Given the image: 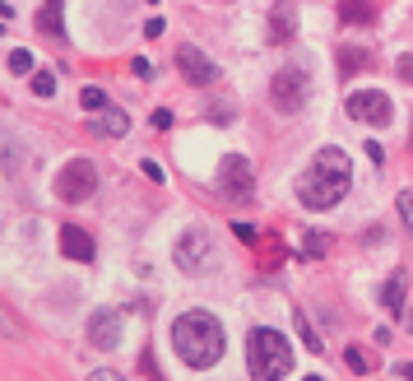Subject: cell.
I'll use <instances>...</instances> for the list:
<instances>
[{
  "label": "cell",
  "mask_w": 413,
  "mask_h": 381,
  "mask_svg": "<svg viewBox=\"0 0 413 381\" xmlns=\"http://www.w3.org/2000/svg\"><path fill=\"white\" fill-rule=\"evenodd\" d=\"M232 232H237L242 242H251V237H256V228H251V223H232Z\"/></svg>",
  "instance_id": "83f0119b"
},
{
  "label": "cell",
  "mask_w": 413,
  "mask_h": 381,
  "mask_svg": "<svg viewBox=\"0 0 413 381\" xmlns=\"http://www.w3.org/2000/svg\"><path fill=\"white\" fill-rule=\"evenodd\" d=\"M61 251L70 260H93V237L79 223H61Z\"/></svg>",
  "instance_id": "8fae6325"
},
{
  "label": "cell",
  "mask_w": 413,
  "mask_h": 381,
  "mask_svg": "<svg viewBox=\"0 0 413 381\" xmlns=\"http://www.w3.org/2000/svg\"><path fill=\"white\" fill-rule=\"evenodd\" d=\"M339 19H344V24H371V5L367 0H344V5H339Z\"/></svg>",
  "instance_id": "2e32d148"
},
{
  "label": "cell",
  "mask_w": 413,
  "mask_h": 381,
  "mask_svg": "<svg viewBox=\"0 0 413 381\" xmlns=\"http://www.w3.org/2000/svg\"><path fill=\"white\" fill-rule=\"evenodd\" d=\"M61 24H65V15H61V0H42V10H37V28H42V33H51V37H61Z\"/></svg>",
  "instance_id": "4fadbf2b"
},
{
  "label": "cell",
  "mask_w": 413,
  "mask_h": 381,
  "mask_svg": "<svg viewBox=\"0 0 413 381\" xmlns=\"http://www.w3.org/2000/svg\"><path fill=\"white\" fill-rule=\"evenodd\" d=\"M395 372H399V377H404V381H413V363H399Z\"/></svg>",
  "instance_id": "f1b7e54d"
},
{
  "label": "cell",
  "mask_w": 413,
  "mask_h": 381,
  "mask_svg": "<svg viewBox=\"0 0 413 381\" xmlns=\"http://www.w3.org/2000/svg\"><path fill=\"white\" fill-rule=\"evenodd\" d=\"M10 70L28 75V70H33V51H10Z\"/></svg>",
  "instance_id": "603a6c76"
},
{
  "label": "cell",
  "mask_w": 413,
  "mask_h": 381,
  "mask_svg": "<svg viewBox=\"0 0 413 381\" xmlns=\"http://www.w3.org/2000/svg\"><path fill=\"white\" fill-rule=\"evenodd\" d=\"M33 93H37V98H51V93H56V75H33Z\"/></svg>",
  "instance_id": "7402d4cb"
},
{
  "label": "cell",
  "mask_w": 413,
  "mask_h": 381,
  "mask_svg": "<svg viewBox=\"0 0 413 381\" xmlns=\"http://www.w3.org/2000/svg\"><path fill=\"white\" fill-rule=\"evenodd\" d=\"M381 307H390L395 316L404 312V275H399V270H395L390 279H385V289H381Z\"/></svg>",
  "instance_id": "9a60e30c"
},
{
  "label": "cell",
  "mask_w": 413,
  "mask_h": 381,
  "mask_svg": "<svg viewBox=\"0 0 413 381\" xmlns=\"http://www.w3.org/2000/svg\"><path fill=\"white\" fill-rule=\"evenodd\" d=\"M292 325H297V335H302V344L311 353H321V335H311V325H306V316L302 312H292Z\"/></svg>",
  "instance_id": "d6986e66"
},
{
  "label": "cell",
  "mask_w": 413,
  "mask_h": 381,
  "mask_svg": "<svg viewBox=\"0 0 413 381\" xmlns=\"http://www.w3.org/2000/svg\"><path fill=\"white\" fill-rule=\"evenodd\" d=\"M89 339L98 344V349H116L121 344V312H93L89 316Z\"/></svg>",
  "instance_id": "30bf717a"
},
{
  "label": "cell",
  "mask_w": 413,
  "mask_h": 381,
  "mask_svg": "<svg viewBox=\"0 0 413 381\" xmlns=\"http://www.w3.org/2000/svg\"><path fill=\"white\" fill-rule=\"evenodd\" d=\"M292 33V15H283V10H274V19H270V42H283Z\"/></svg>",
  "instance_id": "ac0fdd59"
},
{
  "label": "cell",
  "mask_w": 413,
  "mask_h": 381,
  "mask_svg": "<svg viewBox=\"0 0 413 381\" xmlns=\"http://www.w3.org/2000/svg\"><path fill=\"white\" fill-rule=\"evenodd\" d=\"M306 381H325V377H306Z\"/></svg>",
  "instance_id": "4dcf8cb0"
},
{
  "label": "cell",
  "mask_w": 413,
  "mask_h": 381,
  "mask_svg": "<svg viewBox=\"0 0 413 381\" xmlns=\"http://www.w3.org/2000/svg\"><path fill=\"white\" fill-rule=\"evenodd\" d=\"M395 75L404 79V84H413V56H399V61H395Z\"/></svg>",
  "instance_id": "cb8c5ba5"
},
{
  "label": "cell",
  "mask_w": 413,
  "mask_h": 381,
  "mask_svg": "<svg viewBox=\"0 0 413 381\" xmlns=\"http://www.w3.org/2000/svg\"><path fill=\"white\" fill-rule=\"evenodd\" d=\"M98 191V168H93L89 158H70L61 172H56V196L65 205H79V200H89Z\"/></svg>",
  "instance_id": "8992f818"
},
{
  "label": "cell",
  "mask_w": 413,
  "mask_h": 381,
  "mask_svg": "<svg viewBox=\"0 0 413 381\" xmlns=\"http://www.w3.org/2000/svg\"><path fill=\"white\" fill-rule=\"evenodd\" d=\"M223 321L209 312H182L172 321V349L186 367H214L223 358Z\"/></svg>",
  "instance_id": "7a4b0ae2"
},
{
  "label": "cell",
  "mask_w": 413,
  "mask_h": 381,
  "mask_svg": "<svg viewBox=\"0 0 413 381\" xmlns=\"http://www.w3.org/2000/svg\"><path fill=\"white\" fill-rule=\"evenodd\" d=\"M89 130H93V135L116 139V135H125V130H130V117H125V112H116V107H103V112L89 121Z\"/></svg>",
  "instance_id": "7c38bea8"
},
{
  "label": "cell",
  "mask_w": 413,
  "mask_h": 381,
  "mask_svg": "<svg viewBox=\"0 0 413 381\" xmlns=\"http://www.w3.org/2000/svg\"><path fill=\"white\" fill-rule=\"evenodd\" d=\"M89 381H125L121 372H112V367H98V372H89Z\"/></svg>",
  "instance_id": "484cf974"
},
{
  "label": "cell",
  "mask_w": 413,
  "mask_h": 381,
  "mask_svg": "<svg viewBox=\"0 0 413 381\" xmlns=\"http://www.w3.org/2000/svg\"><path fill=\"white\" fill-rule=\"evenodd\" d=\"M362 149H367V158H371V163H381V158H385V149H381V144H376V139H367Z\"/></svg>",
  "instance_id": "4316f807"
},
{
  "label": "cell",
  "mask_w": 413,
  "mask_h": 381,
  "mask_svg": "<svg viewBox=\"0 0 413 381\" xmlns=\"http://www.w3.org/2000/svg\"><path fill=\"white\" fill-rule=\"evenodd\" d=\"M349 117L381 130V126L395 121V107H390V98L381 89H358V93H349Z\"/></svg>",
  "instance_id": "52a82bcc"
},
{
  "label": "cell",
  "mask_w": 413,
  "mask_h": 381,
  "mask_svg": "<svg viewBox=\"0 0 413 381\" xmlns=\"http://www.w3.org/2000/svg\"><path fill=\"white\" fill-rule=\"evenodd\" d=\"M172 260L182 265L186 275L209 270V265H214V237H209L204 228H186L182 237H177V246H172Z\"/></svg>",
  "instance_id": "5b68a950"
},
{
  "label": "cell",
  "mask_w": 413,
  "mask_h": 381,
  "mask_svg": "<svg viewBox=\"0 0 413 381\" xmlns=\"http://www.w3.org/2000/svg\"><path fill=\"white\" fill-rule=\"evenodd\" d=\"M371 65V51H362V46H339V70L344 75H358V70H367Z\"/></svg>",
  "instance_id": "5bb4252c"
},
{
  "label": "cell",
  "mask_w": 413,
  "mask_h": 381,
  "mask_svg": "<svg viewBox=\"0 0 413 381\" xmlns=\"http://www.w3.org/2000/svg\"><path fill=\"white\" fill-rule=\"evenodd\" d=\"M325 246H330V242H325V237H316V232H311V237H306V256H325Z\"/></svg>",
  "instance_id": "d4e9b609"
},
{
  "label": "cell",
  "mask_w": 413,
  "mask_h": 381,
  "mask_svg": "<svg viewBox=\"0 0 413 381\" xmlns=\"http://www.w3.org/2000/svg\"><path fill=\"white\" fill-rule=\"evenodd\" d=\"M0 37H5V28H0Z\"/></svg>",
  "instance_id": "1f68e13d"
},
{
  "label": "cell",
  "mask_w": 413,
  "mask_h": 381,
  "mask_svg": "<svg viewBox=\"0 0 413 381\" xmlns=\"http://www.w3.org/2000/svg\"><path fill=\"white\" fill-rule=\"evenodd\" d=\"M177 70H182L191 84H214V75H218V65L200 51V46H177Z\"/></svg>",
  "instance_id": "9c48e42d"
},
{
  "label": "cell",
  "mask_w": 413,
  "mask_h": 381,
  "mask_svg": "<svg viewBox=\"0 0 413 381\" xmlns=\"http://www.w3.org/2000/svg\"><path fill=\"white\" fill-rule=\"evenodd\" d=\"M0 339H10V344L24 339V325H19V316L10 312V307H0Z\"/></svg>",
  "instance_id": "e0dca14e"
},
{
  "label": "cell",
  "mask_w": 413,
  "mask_h": 381,
  "mask_svg": "<svg viewBox=\"0 0 413 381\" xmlns=\"http://www.w3.org/2000/svg\"><path fill=\"white\" fill-rule=\"evenodd\" d=\"M79 103L89 107V112H103V107H107V93H103V89H93V84H89V89L79 93Z\"/></svg>",
  "instance_id": "44dd1931"
},
{
  "label": "cell",
  "mask_w": 413,
  "mask_h": 381,
  "mask_svg": "<svg viewBox=\"0 0 413 381\" xmlns=\"http://www.w3.org/2000/svg\"><path fill=\"white\" fill-rule=\"evenodd\" d=\"M10 15H15V10H10V5H5V0H0V19H10Z\"/></svg>",
  "instance_id": "f546056e"
},
{
  "label": "cell",
  "mask_w": 413,
  "mask_h": 381,
  "mask_svg": "<svg viewBox=\"0 0 413 381\" xmlns=\"http://www.w3.org/2000/svg\"><path fill=\"white\" fill-rule=\"evenodd\" d=\"M344 363H349L353 372H367V367H371V353L358 349V344H349V349H344Z\"/></svg>",
  "instance_id": "ffe728a7"
},
{
  "label": "cell",
  "mask_w": 413,
  "mask_h": 381,
  "mask_svg": "<svg viewBox=\"0 0 413 381\" xmlns=\"http://www.w3.org/2000/svg\"><path fill=\"white\" fill-rule=\"evenodd\" d=\"M251 163H246L242 153H228L223 163H218V186H223V196L228 200H246L251 196Z\"/></svg>",
  "instance_id": "ba28073f"
},
{
  "label": "cell",
  "mask_w": 413,
  "mask_h": 381,
  "mask_svg": "<svg viewBox=\"0 0 413 381\" xmlns=\"http://www.w3.org/2000/svg\"><path fill=\"white\" fill-rule=\"evenodd\" d=\"M246 367L256 381H279L283 372H292V344L283 330L274 325H256L246 335Z\"/></svg>",
  "instance_id": "3957f363"
},
{
  "label": "cell",
  "mask_w": 413,
  "mask_h": 381,
  "mask_svg": "<svg viewBox=\"0 0 413 381\" xmlns=\"http://www.w3.org/2000/svg\"><path fill=\"white\" fill-rule=\"evenodd\" d=\"M270 98H274V107L283 112V117H297L306 107V98H311V75H306L302 65H283V70H274V79H270Z\"/></svg>",
  "instance_id": "277c9868"
},
{
  "label": "cell",
  "mask_w": 413,
  "mask_h": 381,
  "mask_svg": "<svg viewBox=\"0 0 413 381\" xmlns=\"http://www.w3.org/2000/svg\"><path fill=\"white\" fill-rule=\"evenodd\" d=\"M353 186V163L344 149H321L297 177V200L306 210H335Z\"/></svg>",
  "instance_id": "6da1fadb"
}]
</instances>
